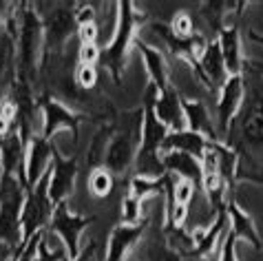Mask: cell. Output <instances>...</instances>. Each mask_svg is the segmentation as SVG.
<instances>
[{"mask_svg":"<svg viewBox=\"0 0 263 261\" xmlns=\"http://www.w3.org/2000/svg\"><path fill=\"white\" fill-rule=\"evenodd\" d=\"M243 102L223 144L237 155V182L263 186V78L243 62Z\"/></svg>","mask_w":263,"mask_h":261,"instance_id":"cell-1","label":"cell"},{"mask_svg":"<svg viewBox=\"0 0 263 261\" xmlns=\"http://www.w3.org/2000/svg\"><path fill=\"white\" fill-rule=\"evenodd\" d=\"M159 91L153 84L146 86L144 93V124H142V142L140 151L135 157V171L137 177H148V179H159L166 175L164 169V142L168 137V130L162 122H159L155 113V102H157Z\"/></svg>","mask_w":263,"mask_h":261,"instance_id":"cell-2","label":"cell"},{"mask_svg":"<svg viewBox=\"0 0 263 261\" xmlns=\"http://www.w3.org/2000/svg\"><path fill=\"white\" fill-rule=\"evenodd\" d=\"M115 7H118V23H115V31L108 47L100 51V64L106 67L115 84H122L128 53L135 47L140 27L146 23V13L137 9V5L130 3V0L115 3Z\"/></svg>","mask_w":263,"mask_h":261,"instance_id":"cell-3","label":"cell"},{"mask_svg":"<svg viewBox=\"0 0 263 261\" xmlns=\"http://www.w3.org/2000/svg\"><path fill=\"white\" fill-rule=\"evenodd\" d=\"M45 58V27L33 5L23 3L16 45V80L31 84Z\"/></svg>","mask_w":263,"mask_h":261,"instance_id":"cell-4","label":"cell"},{"mask_svg":"<svg viewBox=\"0 0 263 261\" xmlns=\"http://www.w3.org/2000/svg\"><path fill=\"white\" fill-rule=\"evenodd\" d=\"M142 124H144V106L122 113L118 118V126L108 142L104 155V169L113 175H124L135 164L137 151L142 142Z\"/></svg>","mask_w":263,"mask_h":261,"instance_id":"cell-5","label":"cell"},{"mask_svg":"<svg viewBox=\"0 0 263 261\" xmlns=\"http://www.w3.org/2000/svg\"><path fill=\"white\" fill-rule=\"evenodd\" d=\"M27 184L16 175L3 173L0 177V241L20 248L23 246V208Z\"/></svg>","mask_w":263,"mask_h":261,"instance_id":"cell-6","label":"cell"},{"mask_svg":"<svg viewBox=\"0 0 263 261\" xmlns=\"http://www.w3.org/2000/svg\"><path fill=\"white\" fill-rule=\"evenodd\" d=\"M49 11L40 13L42 27H45V58H53L64 51L73 35H78V5L76 3H53L47 5Z\"/></svg>","mask_w":263,"mask_h":261,"instance_id":"cell-7","label":"cell"},{"mask_svg":"<svg viewBox=\"0 0 263 261\" xmlns=\"http://www.w3.org/2000/svg\"><path fill=\"white\" fill-rule=\"evenodd\" d=\"M49 182H51V169L38 184L27 191V199L23 208V244H27L31 237L45 233L49 228V221L55 210L49 197Z\"/></svg>","mask_w":263,"mask_h":261,"instance_id":"cell-8","label":"cell"},{"mask_svg":"<svg viewBox=\"0 0 263 261\" xmlns=\"http://www.w3.org/2000/svg\"><path fill=\"white\" fill-rule=\"evenodd\" d=\"M93 221H96V217L93 215H89V217L78 215V213H73L69 201H62V204L55 206L53 217H51L47 230L53 237L60 239L62 248L67 250V257L76 259L80 255V250H82V246H80V237H82V233L91 226Z\"/></svg>","mask_w":263,"mask_h":261,"instance_id":"cell-9","label":"cell"},{"mask_svg":"<svg viewBox=\"0 0 263 261\" xmlns=\"http://www.w3.org/2000/svg\"><path fill=\"white\" fill-rule=\"evenodd\" d=\"M38 108L42 115V130L40 135L45 140L53 142V135L60 128L71 130L73 142H78V133H80V122L84 120L82 113H76L71 106H67L64 102H60L53 93H42L38 98Z\"/></svg>","mask_w":263,"mask_h":261,"instance_id":"cell-10","label":"cell"},{"mask_svg":"<svg viewBox=\"0 0 263 261\" xmlns=\"http://www.w3.org/2000/svg\"><path fill=\"white\" fill-rule=\"evenodd\" d=\"M151 31L155 33L157 38H162L166 42V47L171 49V53L177 58V60L186 62L193 71L197 69V64H199L203 49L208 47V40L203 38L199 31H195L193 35H188V38H181V35L173 31L171 25H164V23H153Z\"/></svg>","mask_w":263,"mask_h":261,"instance_id":"cell-11","label":"cell"},{"mask_svg":"<svg viewBox=\"0 0 263 261\" xmlns=\"http://www.w3.org/2000/svg\"><path fill=\"white\" fill-rule=\"evenodd\" d=\"M76 179H78L76 157H64L55 146L53 157H51V182H49L51 204L58 206L62 201H67L73 195V191H76Z\"/></svg>","mask_w":263,"mask_h":261,"instance_id":"cell-12","label":"cell"},{"mask_svg":"<svg viewBox=\"0 0 263 261\" xmlns=\"http://www.w3.org/2000/svg\"><path fill=\"white\" fill-rule=\"evenodd\" d=\"M228 221H230V217H228V201H226V206L217 213L215 221L210 223V226L188 230L191 237H193V248L188 250L186 255H181V257H188V259H208L215 252L219 239H223L226 233H228V228H230Z\"/></svg>","mask_w":263,"mask_h":261,"instance_id":"cell-13","label":"cell"},{"mask_svg":"<svg viewBox=\"0 0 263 261\" xmlns=\"http://www.w3.org/2000/svg\"><path fill=\"white\" fill-rule=\"evenodd\" d=\"M243 76H230L226 80V84L221 86L217 96V118H215V126L219 133V140L223 142L226 133H228L230 122L235 120V115L239 113L241 102H243Z\"/></svg>","mask_w":263,"mask_h":261,"instance_id":"cell-14","label":"cell"},{"mask_svg":"<svg viewBox=\"0 0 263 261\" xmlns=\"http://www.w3.org/2000/svg\"><path fill=\"white\" fill-rule=\"evenodd\" d=\"M55 144L51 140H45L42 135H31L27 144V157H25V182L27 191L33 188L51 169V157H53Z\"/></svg>","mask_w":263,"mask_h":261,"instance_id":"cell-15","label":"cell"},{"mask_svg":"<svg viewBox=\"0 0 263 261\" xmlns=\"http://www.w3.org/2000/svg\"><path fill=\"white\" fill-rule=\"evenodd\" d=\"M146 228H148V219H142L137 223H118L108 235L104 261H124L128 250L144 237Z\"/></svg>","mask_w":263,"mask_h":261,"instance_id":"cell-16","label":"cell"},{"mask_svg":"<svg viewBox=\"0 0 263 261\" xmlns=\"http://www.w3.org/2000/svg\"><path fill=\"white\" fill-rule=\"evenodd\" d=\"M25 157L27 142L23 140L18 126H13L9 133L0 135V166H3V173L16 175L25 182Z\"/></svg>","mask_w":263,"mask_h":261,"instance_id":"cell-17","label":"cell"},{"mask_svg":"<svg viewBox=\"0 0 263 261\" xmlns=\"http://www.w3.org/2000/svg\"><path fill=\"white\" fill-rule=\"evenodd\" d=\"M181 108H184V118H186V128L193 133L203 135L210 142H221L215 126V120L210 118L208 106L203 100L199 98H191V96H181Z\"/></svg>","mask_w":263,"mask_h":261,"instance_id":"cell-18","label":"cell"},{"mask_svg":"<svg viewBox=\"0 0 263 261\" xmlns=\"http://www.w3.org/2000/svg\"><path fill=\"white\" fill-rule=\"evenodd\" d=\"M237 18H232L217 35V42H219V49H221V55H223L228 76H241V73H243V60H246L243 53H241L239 20Z\"/></svg>","mask_w":263,"mask_h":261,"instance_id":"cell-19","label":"cell"},{"mask_svg":"<svg viewBox=\"0 0 263 261\" xmlns=\"http://www.w3.org/2000/svg\"><path fill=\"white\" fill-rule=\"evenodd\" d=\"M155 113H157L159 122H162V124L171 130V133L186 130V118H184V108H181V96H179L175 82L168 86L166 91H162L157 96Z\"/></svg>","mask_w":263,"mask_h":261,"instance_id":"cell-20","label":"cell"},{"mask_svg":"<svg viewBox=\"0 0 263 261\" xmlns=\"http://www.w3.org/2000/svg\"><path fill=\"white\" fill-rule=\"evenodd\" d=\"M135 49L144 58V67H146V73H148L151 84L155 86L159 93L166 91L173 82H171V76H168V64H166L164 53L159 51V49H155L153 45H146V42L140 40V38L135 40Z\"/></svg>","mask_w":263,"mask_h":261,"instance_id":"cell-21","label":"cell"},{"mask_svg":"<svg viewBox=\"0 0 263 261\" xmlns=\"http://www.w3.org/2000/svg\"><path fill=\"white\" fill-rule=\"evenodd\" d=\"M164 169L166 173H173L179 179H188L201 191L203 182V166L199 159H195L188 153H179V151H168L164 153Z\"/></svg>","mask_w":263,"mask_h":261,"instance_id":"cell-22","label":"cell"},{"mask_svg":"<svg viewBox=\"0 0 263 261\" xmlns=\"http://www.w3.org/2000/svg\"><path fill=\"white\" fill-rule=\"evenodd\" d=\"M208 144H210V140L186 128V130H177V133H168L166 142H164V153H168V151H179V153H188L195 159L203 162Z\"/></svg>","mask_w":263,"mask_h":261,"instance_id":"cell-23","label":"cell"},{"mask_svg":"<svg viewBox=\"0 0 263 261\" xmlns=\"http://www.w3.org/2000/svg\"><path fill=\"white\" fill-rule=\"evenodd\" d=\"M248 3H217V0H210V3H201V16L208 23V27L219 35V31L230 23V18L241 16V9H246Z\"/></svg>","mask_w":263,"mask_h":261,"instance_id":"cell-24","label":"cell"},{"mask_svg":"<svg viewBox=\"0 0 263 261\" xmlns=\"http://www.w3.org/2000/svg\"><path fill=\"white\" fill-rule=\"evenodd\" d=\"M228 217H230V233H235L237 239L248 241L252 248L261 250V237H259V230L254 226L252 217L246 210H241L235 199H228Z\"/></svg>","mask_w":263,"mask_h":261,"instance_id":"cell-25","label":"cell"},{"mask_svg":"<svg viewBox=\"0 0 263 261\" xmlns=\"http://www.w3.org/2000/svg\"><path fill=\"white\" fill-rule=\"evenodd\" d=\"M166 188V175H162L159 179H148V177H133L128 184V193H133L137 199H146L151 195H164Z\"/></svg>","mask_w":263,"mask_h":261,"instance_id":"cell-26","label":"cell"},{"mask_svg":"<svg viewBox=\"0 0 263 261\" xmlns=\"http://www.w3.org/2000/svg\"><path fill=\"white\" fill-rule=\"evenodd\" d=\"M113 191V173H108L104 166L102 169H96L91 171L89 175V193L93 197H108Z\"/></svg>","mask_w":263,"mask_h":261,"instance_id":"cell-27","label":"cell"},{"mask_svg":"<svg viewBox=\"0 0 263 261\" xmlns=\"http://www.w3.org/2000/svg\"><path fill=\"white\" fill-rule=\"evenodd\" d=\"M142 219V199L126 191V195L122 197V223H137Z\"/></svg>","mask_w":263,"mask_h":261,"instance_id":"cell-28","label":"cell"},{"mask_svg":"<svg viewBox=\"0 0 263 261\" xmlns=\"http://www.w3.org/2000/svg\"><path fill=\"white\" fill-rule=\"evenodd\" d=\"M146 257L148 261H181V255L168 241H153Z\"/></svg>","mask_w":263,"mask_h":261,"instance_id":"cell-29","label":"cell"},{"mask_svg":"<svg viewBox=\"0 0 263 261\" xmlns=\"http://www.w3.org/2000/svg\"><path fill=\"white\" fill-rule=\"evenodd\" d=\"M73 76H76V86L84 91H91L98 82V69L93 64H78Z\"/></svg>","mask_w":263,"mask_h":261,"instance_id":"cell-30","label":"cell"},{"mask_svg":"<svg viewBox=\"0 0 263 261\" xmlns=\"http://www.w3.org/2000/svg\"><path fill=\"white\" fill-rule=\"evenodd\" d=\"M67 259L69 257H67V250L64 248H58V250L51 248V244L47 239V230H45V235H42L40 244H38V252H35L33 261H67Z\"/></svg>","mask_w":263,"mask_h":261,"instance_id":"cell-31","label":"cell"},{"mask_svg":"<svg viewBox=\"0 0 263 261\" xmlns=\"http://www.w3.org/2000/svg\"><path fill=\"white\" fill-rule=\"evenodd\" d=\"M199 191L193 182H188V179H179L177 177V182H175V191H173V195H175V204L177 206H186L188 208V204L195 199V193Z\"/></svg>","mask_w":263,"mask_h":261,"instance_id":"cell-32","label":"cell"},{"mask_svg":"<svg viewBox=\"0 0 263 261\" xmlns=\"http://www.w3.org/2000/svg\"><path fill=\"white\" fill-rule=\"evenodd\" d=\"M171 29L181 38H188V35L195 33V25H193V16L188 11H177L171 23Z\"/></svg>","mask_w":263,"mask_h":261,"instance_id":"cell-33","label":"cell"},{"mask_svg":"<svg viewBox=\"0 0 263 261\" xmlns=\"http://www.w3.org/2000/svg\"><path fill=\"white\" fill-rule=\"evenodd\" d=\"M237 241L239 239L235 237V233H226V237L221 239V252H219V261H239L237 259Z\"/></svg>","mask_w":263,"mask_h":261,"instance_id":"cell-34","label":"cell"},{"mask_svg":"<svg viewBox=\"0 0 263 261\" xmlns=\"http://www.w3.org/2000/svg\"><path fill=\"white\" fill-rule=\"evenodd\" d=\"M100 250H102L100 241L98 239H91L86 246H82V250H80V255L76 259H67V261H102Z\"/></svg>","mask_w":263,"mask_h":261,"instance_id":"cell-35","label":"cell"},{"mask_svg":"<svg viewBox=\"0 0 263 261\" xmlns=\"http://www.w3.org/2000/svg\"><path fill=\"white\" fill-rule=\"evenodd\" d=\"M100 62V49L98 45H80L78 49V64H96Z\"/></svg>","mask_w":263,"mask_h":261,"instance_id":"cell-36","label":"cell"},{"mask_svg":"<svg viewBox=\"0 0 263 261\" xmlns=\"http://www.w3.org/2000/svg\"><path fill=\"white\" fill-rule=\"evenodd\" d=\"M78 38H80V45H96V40H98V25L96 23L80 25L78 27Z\"/></svg>","mask_w":263,"mask_h":261,"instance_id":"cell-37","label":"cell"},{"mask_svg":"<svg viewBox=\"0 0 263 261\" xmlns=\"http://www.w3.org/2000/svg\"><path fill=\"white\" fill-rule=\"evenodd\" d=\"M13 255H16V248H11V246L0 241V261H11Z\"/></svg>","mask_w":263,"mask_h":261,"instance_id":"cell-38","label":"cell"},{"mask_svg":"<svg viewBox=\"0 0 263 261\" xmlns=\"http://www.w3.org/2000/svg\"><path fill=\"white\" fill-rule=\"evenodd\" d=\"M246 67H250L252 71H257V73L263 78V62H259V60H248V58H246Z\"/></svg>","mask_w":263,"mask_h":261,"instance_id":"cell-39","label":"cell"},{"mask_svg":"<svg viewBox=\"0 0 263 261\" xmlns=\"http://www.w3.org/2000/svg\"><path fill=\"white\" fill-rule=\"evenodd\" d=\"M248 35H250V40H252V42H261V40H263V35H259V33H254V31H250V33H248Z\"/></svg>","mask_w":263,"mask_h":261,"instance_id":"cell-40","label":"cell"},{"mask_svg":"<svg viewBox=\"0 0 263 261\" xmlns=\"http://www.w3.org/2000/svg\"><path fill=\"white\" fill-rule=\"evenodd\" d=\"M0 177H3V166H0Z\"/></svg>","mask_w":263,"mask_h":261,"instance_id":"cell-41","label":"cell"},{"mask_svg":"<svg viewBox=\"0 0 263 261\" xmlns=\"http://www.w3.org/2000/svg\"><path fill=\"white\" fill-rule=\"evenodd\" d=\"M257 45H261V47H263V40H261V42H257Z\"/></svg>","mask_w":263,"mask_h":261,"instance_id":"cell-42","label":"cell"},{"mask_svg":"<svg viewBox=\"0 0 263 261\" xmlns=\"http://www.w3.org/2000/svg\"><path fill=\"white\" fill-rule=\"evenodd\" d=\"M0 67H3V60H0Z\"/></svg>","mask_w":263,"mask_h":261,"instance_id":"cell-43","label":"cell"}]
</instances>
